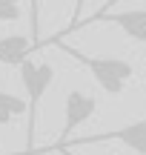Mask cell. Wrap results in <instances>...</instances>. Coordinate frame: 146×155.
<instances>
[{
    "mask_svg": "<svg viewBox=\"0 0 146 155\" xmlns=\"http://www.w3.org/2000/svg\"><path fill=\"white\" fill-rule=\"evenodd\" d=\"M60 43V40H57ZM60 52L69 58H75V61L80 63V66H86L92 72V78L97 81V86L103 89L106 95H115L118 98L120 92H123V86L135 78V69H132L129 61H123V58H106V55H86V52L75 49V46H63L60 43Z\"/></svg>",
    "mask_w": 146,
    "mask_h": 155,
    "instance_id": "cell-1",
    "label": "cell"
},
{
    "mask_svg": "<svg viewBox=\"0 0 146 155\" xmlns=\"http://www.w3.org/2000/svg\"><path fill=\"white\" fill-rule=\"evenodd\" d=\"M100 141H120L123 147H129L132 152L146 155V118L141 121H132L120 129H112V132H103V135H92V138H80V141H66L63 147H72V144H100ZM57 147V150H63Z\"/></svg>",
    "mask_w": 146,
    "mask_h": 155,
    "instance_id": "cell-5",
    "label": "cell"
},
{
    "mask_svg": "<svg viewBox=\"0 0 146 155\" xmlns=\"http://www.w3.org/2000/svg\"><path fill=\"white\" fill-rule=\"evenodd\" d=\"M20 15V0H0V23H14Z\"/></svg>",
    "mask_w": 146,
    "mask_h": 155,
    "instance_id": "cell-10",
    "label": "cell"
},
{
    "mask_svg": "<svg viewBox=\"0 0 146 155\" xmlns=\"http://www.w3.org/2000/svg\"><path fill=\"white\" fill-rule=\"evenodd\" d=\"M83 6H86V0H72V20H69V26H66V29H60L57 35H52V38L40 40L37 49H43V46H52V43H57V40H63L66 35H72L75 29H78V23L83 20Z\"/></svg>",
    "mask_w": 146,
    "mask_h": 155,
    "instance_id": "cell-8",
    "label": "cell"
},
{
    "mask_svg": "<svg viewBox=\"0 0 146 155\" xmlns=\"http://www.w3.org/2000/svg\"><path fill=\"white\" fill-rule=\"evenodd\" d=\"M115 3H120V0H106V3H103V6H100V9H97V12H109V9H112Z\"/></svg>",
    "mask_w": 146,
    "mask_h": 155,
    "instance_id": "cell-11",
    "label": "cell"
},
{
    "mask_svg": "<svg viewBox=\"0 0 146 155\" xmlns=\"http://www.w3.org/2000/svg\"><path fill=\"white\" fill-rule=\"evenodd\" d=\"M26 101L17 98V95L11 92H3L0 89V127H9L11 121H17L20 115H26Z\"/></svg>",
    "mask_w": 146,
    "mask_h": 155,
    "instance_id": "cell-7",
    "label": "cell"
},
{
    "mask_svg": "<svg viewBox=\"0 0 146 155\" xmlns=\"http://www.w3.org/2000/svg\"><path fill=\"white\" fill-rule=\"evenodd\" d=\"M97 20H106V23H115L120 32L126 35L129 40L135 43H146V9H126V12H95L92 17L78 23V29L83 26H92ZM75 29V32H78Z\"/></svg>",
    "mask_w": 146,
    "mask_h": 155,
    "instance_id": "cell-4",
    "label": "cell"
},
{
    "mask_svg": "<svg viewBox=\"0 0 146 155\" xmlns=\"http://www.w3.org/2000/svg\"><path fill=\"white\" fill-rule=\"evenodd\" d=\"M20 81H23V89H26V152H32L34 147V129H37V109H40V101L43 95L49 92V86L55 83V66L46 61H32V55L20 63Z\"/></svg>",
    "mask_w": 146,
    "mask_h": 155,
    "instance_id": "cell-2",
    "label": "cell"
},
{
    "mask_svg": "<svg viewBox=\"0 0 146 155\" xmlns=\"http://www.w3.org/2000/svg\"><path fill=\"white\" fill-rule=\"evenodd\" d=\"M95 112H97V98L95 95L80 92V89H69L66 101H63V129H60V135H57V141H55L52 150H57L60 144H66V141L72 138L75 129L83 127Z\"/></svg>",
    "mask_w": 146,
    "mask_h": 155,
    "instance_id": "cell-3",
    "label": "cell"
},
{
    "mask_svg": "<svg viewBox=\"0 0 146 155\" xmlns=\"http://www.w3.org/2000/svg\"><path fill=\"white\" fill-rule=\"evenodd\" d=\"M32 52H37V46L32 43L29 35H6V38H0V63H6V66H20Z\"/></svg>",
    "mask_w": 146,
    "mask_h": 155,
    "instance_id": "cell-6",
    "label": "cell"
},
{
    "mask_svg": "<svg viewBox=\"0 0 146 155\" xmlns=\"http://www.w3.org/2000/svg\"><path fill=\"white\" fill-rule=\"evenodd\" d=\"M26 3H29V38L37 46L40 43V6H43V0H26Z\"/></svg>",
    "mask_w": 146,
    "mask_h": 155,
    "instance_id": "cell-9",
    "label": "cell"
}]
</instances>
